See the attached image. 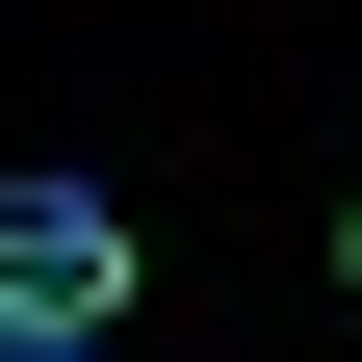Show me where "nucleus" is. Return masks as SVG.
Instances as JSON below:
<instances>
[{
  "mask_svg": "<svg viewBox=\"0 0 362 362\" xmlns=\"http://www.w3.org/2000/svg\"><path fill=\"white\" fill-rule=\"evenodd\" d=\"M104 310H129V207L78 156H26L0 181V337H104Z\"/></svg>",
  "mask_w": 362,
  "mask_h": 362,
  "instance_id": "1",
  "label": "nucleus"
},
{
  "mask_svg": "<svg viewBox=\"0 0 362 362\" xmlns=\"http://www.w3.org/2000/svg\"><path fill=\"white\" fill-rule=\"evenodd\" d=\"M0 362H104V337H0Z\"/></svg>",
  "mask_w": 362,
  "mask_h": 362,
  "instance_id": "2",
  "label": "nucleus"
},
{
  "mask_svg": "<svg viewBox=\"0 0 362 362\" xmlns=\"http://www.w3.org/2000/svg\"><path fill=\"white\" fill-rule=\"evenodd\" d=\"M337 259H362V207H337Z\"/></svg>",
  "mask_w": 362,
  "mask_h": 362,
  "instance_id": "3",
  "label": "nucleus"
}]
</instances>
